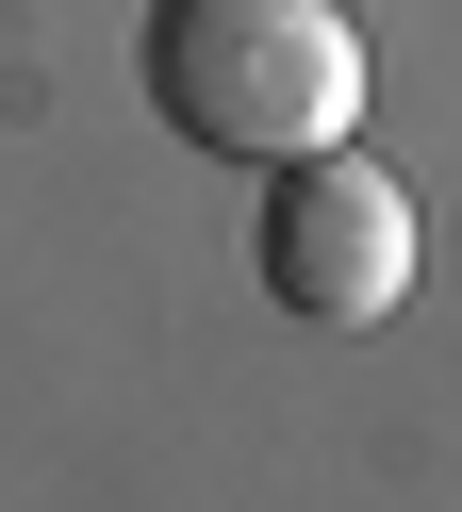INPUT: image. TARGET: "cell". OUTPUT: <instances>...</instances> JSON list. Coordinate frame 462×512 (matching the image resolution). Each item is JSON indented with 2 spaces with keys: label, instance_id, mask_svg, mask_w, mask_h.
<instances>
[{
  "label": "cell",
  "instance_id": "obj_2",
  "mask_svg": "<svg viewBox=\"0 0 462 512\" xmlns=\"http://www.w3.org/2000/svg\"><path fill=\"white\" fill-rule=\"evenodd\" d=\"M429 281V232H413V182L363 166V133L264 166V298L297 331H396Z\"/></svg>",
  "mask_w": 462,
  "mask_h": 512
},
{
  "label": "cell",
  "instance_id": "obj_1",
  "mask_svg": "<svg viewBox=\"0 0 462 512\" xmlns=\"http://www.w3.org/2000/svg\"><path fill=\"white\" fill-rule=\"evenodd\" d=\"M363 17L347 0H149V100L215 166H297L363 133Z\"/></svg>",
  "mask_w": 462,
  "mask_h": 512
}]
</instances>
